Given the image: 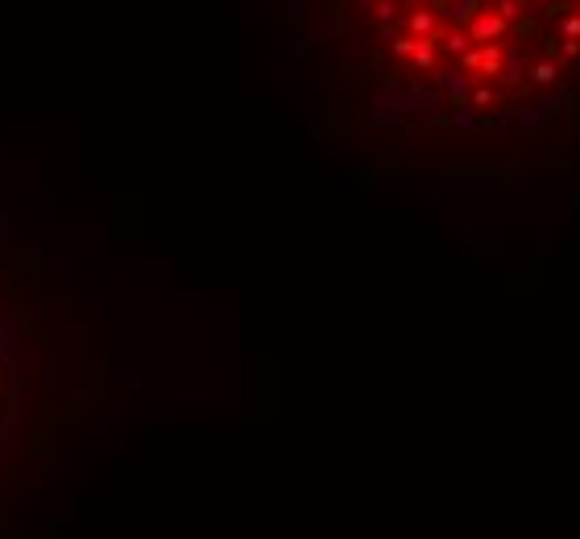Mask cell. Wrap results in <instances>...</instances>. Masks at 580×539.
Here are the masks:
<instances>
[{"mask_svg": "<svg viewBox=\"0 0 580 539\" xmlns=\"http://www.w3.org/2000/svg\"><path fill=\"white\" fill-rule=\"evenodd\" d=\"M21 423H25V382H21V365L8 353V345H0V465L17 448Z\"/></svg>", "mask_w": 580, "mask_h": 539, "instance_id": "cell-1", "label": "cell"}, {"mask_svg": "<svg viewBox=\"0 0 580 539\" xmlns=\"http://www.w3.org/2000/svg\"><path fill=\"white\" fill-rule=\"evenodd\" d=\"M410 29H414V34H427V29H431V13H414V17H410Z\"/></svg>", "mask_w": 580, "mask_h": 539, "instance_id": "cell-2", "label": "cell"}, {"mask_svg": "<svg viewBox=\"0 0 580 539\" xmlns=\"http://www.w3.org/2000/svg\"><path fill=\"white\" fill-rule=\"evenodd\" d=\"M377 17H382V21H390V17H394V4H390V0H386V4H377Z\"/></svg>", "mask_w": 580, "mask_h": 539, "instance_id": "cell-3", "label": "cell"}]
</instances>
